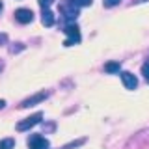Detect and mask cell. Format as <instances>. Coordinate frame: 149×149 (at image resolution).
<instances>
[{
  "mask_svg": "<svg viewBox=\"0 0 149 149\" xmlns=\"http://www.w3.org/2000/svg\"><path fill=\"white\" fill-rule=\"evenodd\" d=\"M60 11L63 13V17L67 19V21H73V19H77L78 15V6L74 0H63L62 4H60Z\"/></svg>",
  "mask_w": 149,
  "mask_h": 149,
  "instance_id": "6da1fadb",
  "label": "cell"
},
{
  "mask_svg": "<svg viewBox=\"0 0 149 149\" xmlns=\"http://www.w3.org/2000/svg\"><path fill=\"white\" fill-rule=\"evenodd\" d=\"M63 32L69 36V39H65V41H63V45H65V47H71V45H74V43H78V41H80V30H78V26H77V24H67Z\"/></svg>",
  "mask_w": 149,
  "mask_h": 149,
  "instance_id": "7a4b0ae2",
  "label": "cell"
},
{
  "mask_svg": "<svg viewBox=\"0 0 149 149\" xmlns=\"http://www.w3.org/2000/svg\"><path fill=\"white\" fill-rule=\"evenodd\" d=\"M43 119V114L41 112H37V114H34V116H30V118H26V119H22V121H19L17 123V130H28V129H32L34 125H37L39 121Z\"/></svg>",
  "mask_w": 149,
  "mask_h": 149,
  "instance_id": "3957f363",
  "label": "cell"
},
{
  "mask_svg": "<svg viewBox=\"0 0 149 149\" xmlns=\"http://www.w3.org/2000/svg\"><path fill=\"white\" fill-rule=\"evenodd\" d=\"M28 147L30 149H49V140L39 136V134H34V136L28 138Z\"/></svg>",
  "mask_w": 149,
  "mask_h": 149,
  "instance_id": "277c9868",
  "label": "cell"
},
{
  "mask_svg": "<svg viewBox=\"0 0 149 149\" xmlns=\"http://www.w3.org/2000/svg\"><path fill=\"white\" fill-rule=\"evenodd\" d=\"M15 19L21 24H28V22L34 21V13H32V9H26V8H21L15 11Z\"/></svg>",
  "mask_w": 149,
  "mask_h": 149,
  "instance_id": "5b68a950",
  "label": "cell"
},
{
  "mask_svg": "<svg viewBox=\"0 0 149 149\" xmlns=\"http://www.w3.org/2000/svg\"><path fill=\"white\" fill-rule=\"evenodd\" d=\"M121 80H123V86L127 88V90H134V88L138 86V78L134 77L132 73H129V71L121 73Z\"/></svg>",
  "mask_w": 149,
  "mask_h": 149,
  "instance_id": "8992f818",
  "label": "cell"
},
{
  "mask_svg": "<svg viewBox=\"0 0 149 149\" xmlns=\"http://www.w3.org/2000/svg\"><path fill=\"white\" fill-rule=\"evenodd\" d=\"M47 95L49 93L47 91H41V93H37V95H34V97H30V99H26V101H22V108H28V106H34L36 102H41L43 99H47Z\"/></svg>",
  "mask_w": 149,
  "mask_h": 149,
  "instance_id": "52a82bcc",
  "label": "cell"
},
{
  "mask_svg": "<svg viewBox=\"0 0 149 149\" xmlns=\"http://www.w3.org/2000/svg\"><path fill=\"white\" fill-rule=\"evenodd\" d=\"M41 22L45 26H52L54 24V13L50 9H43V17H41Z\"/></svg>",
  "mask_w": 149,
  "mask_h": 149,
  "instance_id": "ba28073f",
  "label": "cell"
},
{
  "mask_svg": "<svg viewBox=\"0 0 149 149\" xmlns=\"http://www.w3.org/2000/svg\"><path fill=\"white\" fill-rule=\"evenodd\" d=\"M104 71L106 73H119L121 65H119V62H108V63H104Z\"/></svg>",
  "mask_w": 149,
  "mask_h": 149,
  "instance_id": "9c48e42d",
  "label": "cell"
},
{
  "mask_svg": "<svg viewBox=\"0 0 149 149\" xmlns=\"http://www.w3.org/2000/svg\"><path fill=\"white\" fill-rule=\"evenodd\" d=\"M13 146H15V142H13V138L0 140V149H13Z\"/></svg>",
  "mask_w": 149,
  "mask_h": 149,
  "instance_id": "30bf717a",
  "label": "cell"
},
{
  "mask_svg": "<svg viewBox=\"0 0 149 149\" xmlns=\"http://www.w3.org/2000/svg\"><path fill=\"white\" fill-rule=\"evenodd\" d=\"M142 74L146 77V80L149 82V62H147V63H143V67H142Z\"/></svg>",
  "mask_w": 149,
  "mask_h": 149,
  "instance_id": "8fae6325",
  "label": "cell"
},
{
  "mask_svg": "<svg viewBox=\"0 0 149 149\" xmlns=\"http://www.w3.org/2000/svg\"><path fill=\"white\" fill-rule=\"evenodd\" d=\"M74 2H77V6H78V8H84V6H91L93 0H74Z\"/></svg>",
  "mask_w": 149,
  "mask_h": 149,
  "instance_id": "7c38bea8",
  "label": "cell"
},
{
  "mask_svg": "<svg viewBox=\"0 0 149 149\" xmlns=\"http://www.w3.org/2000/svg\"><path fill=\"white\" fill-rule=\"evenodd\" d=\"M54 0H39V6L43 8V9H49L50 8V4H52Z\"/></svg>",
  "mask_w": 149,
  "mask_h": 149,
  "instance_id": "4fadbf2b",
  "label": "cell"
},
{
  "mask_svg": "<svg viewBox=\"0 0 149 149\" xmlns=\"http://www.w3.org/2000/svg\"><path fill=\"white\" fill-rule=\"evenodd\" d=\"M116 4H119V0H104L106 8H112V6H116Z\"/></svg>",
  "mask_w": 149,
  "mask_h": 149,
  "instance_id": "5bb4252c",
  "label": "cell"
},
{
  "mask_svg": "<svg viewBox=\"0 0 149 149\" xmlns=\"http://www.w3.org/2000/svg\"><path fill=\"white\" fill-rule=\"evenodd\" d=\"M8 41V36L6 34H0V43H6Z\"/></svg>",
  "mask_w": 149,
  "mask_h": 149,
  "instance_id": "9a60e30c",
  "label": "cell"
},
{
  "mask_svg": "<svg viewBox=\"0 0 149 149\" xmlns=\"http://www.w3.org/2000/svg\"><path fill=\"white\" fill-rule=\"evenodd\" d=\"M6 106V101H0V108H4Z\"/></svg>",
  "mask_w": 149,
  "mask_h": 149,
  "instance_id": "2e32d148",
  "label": "cell"
},
{
  "mask_svg": "<svg viewBox=\"0 0 149 149\" xmlns=\"http://www.w3.org/2000/svg\"><path fill=\"white\" fill-rule=\"evenodd\" d=\"M0 11H2V0H0Z\"/></svg>",
  "mask_w": 149,
  "mask_h": 149,
  "instance_id": "e0dca14e",
  "label": "cell"
},
{
  "mask_svg": "<svg viewBox=\"0 0 149 149\" xmlns=\"http://www.w3.org/2000/svg\"><path fill=\"white\" fill-rule=\"evenodd\" d=\"M138 2H143V0H138Z\"/></svg>",
  "mask_w": 149,
  "mask_h": 149,
  "instance_id": "ac0fdd59",
  "label": "cell"
}]
</instances>
